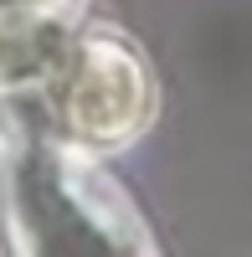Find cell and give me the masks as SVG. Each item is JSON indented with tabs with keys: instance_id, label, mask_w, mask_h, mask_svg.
<instances>
[{
	"instance_id": "2",
	"label": "cell",
	"mask_w": 252,
	"mask_h": 257,
	"mask_svg": "<svg viewBox=\"0 0 252 257\" xmlns=\"http://www.w3.org/2000/svg\"><path fill=\"white\" fill-rule=\"evenodd\" d=\"M155 113L144 57L113 31H72L52 72L21 93H0V128H36L82 149L129 144Z\"/></svg>"
},
{
	"instance_id": "1",
	"label": "cell",
	"mask_w": 252,
	"mask_h": 257,
	"mask_svg": "<svg viewBox=\"0 0 252 257\" xmlns=\"http://www.w3.org/2000/svg\"><path fill=\"white\" fill-rule=\"evenodd\" d=\"M0 247L6 252H144L139 211L93 165V149L36 128H0Z\"/></svg>"
}]
</instances>
